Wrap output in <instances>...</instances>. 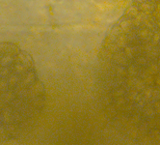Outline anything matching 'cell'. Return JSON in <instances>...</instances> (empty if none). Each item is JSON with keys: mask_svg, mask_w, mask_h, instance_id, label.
I'll return each mask as SVG.
<instances>
[{"mask_svg": "<svg viewBox=\"0 0 160 145\" xmlns=\"http://www.w3.org/2000/svg\"><path fill=\"white\" fill-rule=\"evenodd\" d=\"M47 91L31 54L14 42H0V143L19 139L36 128Z\"/></svg>", "mask_w": 160, "mask_h": 145, "instance_id": "obj_1", "label": "cell"}]
</instances>
